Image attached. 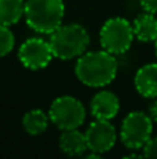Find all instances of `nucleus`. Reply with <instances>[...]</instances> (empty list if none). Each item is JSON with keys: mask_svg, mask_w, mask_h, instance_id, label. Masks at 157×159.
Wrapping results in <instances>:
<instances>
[{"mask_svg": "<svg viewBox=\"0 0 157 159\" xmlns=\"http://www.w3.org/2000/svg\"><path fill=\"white\" fill-rule=\"evenodd\" d=\"M117 59L104 49L85 52L78 57L75 64L77 78L91 88H102L111 84L117 75Z\"/></svg>", "mask_w": 157, "mask_h": 159, "instance_id": "1", "label": "nucleus"}, {"mask_svg": "<svg viewBox=\"0 0 157 159\" xmlns=\"http://www.w3.org/2000/svg\"><path fill=\"white\" fill-rule=\"evenodd\" d=\"M66 6L63 0H27L25 22L32 31L50 35L63 24Z\"/></svg>", "mask_w": 157, "mask_h": 159, "instance_id": "2", "label": "nucleus"}, {"mask_svg": "<svg viewBox=\"0 0 157 159\" xmlns=\"http://www.w3.org/2000/svg\"><path fill=\"white\" fill-rule=\"evenodd\" d=\"M91 42L88 31L79 24H61L50 34L49 43L56 59L71 60L86 52Z\"/></svg>", "mask_w": 157, "mask_h": 159, "instance_id": "3", "label": "nucleus"}, {"mask_svg": "<svg viewBox=\"0 0 157 159\" xmlns=\"http://www.w3.org/2000/svg\"><path fill=\"white\" fill-rule=\"evenodd\" d=\"M135 38L134 27L127 18L114 17L103 24L100 30V45L113 55H122L131 48Z\"/></svg>", "mask_w": 157, "mask_h": 159, "instance_id": "4", "label": "nucleus"}, {"mask_svg": "<svg viewBox=\"0 0 157 159\" xmlns=\"http://www.w3.org/2000/svg\"><path fill=\"white\" fill-rule=\"evenodd\" d=\"M49 119L60 130L79 129L85 123L86 110L79 99L63 95L52 102L49 109Z\"/></svg>", "mask_w": 157, "mask_h": 159, "instance_id": "5", "label": "nucleus"}, {"mask_svg": "<svg viewBox=\"0 0 157 159\" xmlns=\"http://www.w3.org/2000/svg\"><path fill=\"white\" fill-rule=\"evenodd\" d=\"M153 123L149 115L141 110H134L124 117L121 124L120 137L128 149H142L152 138Z\"/></svg>", "mask_w": 157, "mask_h": 159, "instance_id": "6", "label": "nucleus"}, {"mask_svg": "<svg viewBox=\"0 0 157 159\" xmlns=\"http://www.w3.org/2000/svg\"><path fill=\"white\" fill-rule=\"evenodd\" d=\"M54 57L49 41L43 38H28L18 49V59L22 66L29 70H42L49 66Z\"/></svg>", "mask_w": 157, "mask_h": 159, "instance_id": "7", "label": "nucleus"}, {"mask_svg": "<svg viewBox=\"0 0 157 159\" xmlns=\"http://www.w3.org/2000/svg\"><path fill=\"white\" fill-rule=\"evenodd\" d=\"M88 149L95 154H106L108 152L117 141V131L110 120L95 119L85 131Z\"/></svg>", "mask_w": 157, "mask_h": 159, "instance_id": "8", "label": "nucleus"}, {"mask_svg": "<svg viewBox=\"0 0 157 159\" xmlns=\"http://www.w3.org/2000/svg\"><path fill=\"white\" fill-rule=\"evenodd\" d=\"M120 110V101L111 91H100L95 93L91 101V113L95 119L111 120Z\"/></svg>", "mask_w": 157, "mask_h": 159, "instance_id": "9", "label": "nucleus"}, {"mask_svg": "<svg viewBox=\"0 0 157 159\" xmlns=\"http://www.w3.org/2000/svg\"><path fill=\"white\" fill-rule=\"evenodd\" d=\"M134 84L139 95L149 99L157 98V63H149L138 69Z\"/></svg>", "mask_w": 157, "mask_h": 159, "instance_id": "10", "label": "nucleus"}, {"mask_svg": "<svg viewBox=\"0 0 157 159\" xmlns=\"http://www.w3.org/2000/svg\"><path fill=\"white\" fill-rule=\"evenodd\" d=\"M58 145L61 152L67 157H79L88 149L85 133H81L78 129L63 130Z\"/></svg>", "mask_w": 157, "mask_h": 159, "instance_id": "11", "label": "nucleus"}, {"mask_svg": "<svg viewBox=\"0 0 157 159\" xmlns=\"http://www.w3.org/2000/svg\"><path fill=\"white\" fill-rule=\"evenodd\" d=\"M135 38L141 42H153L157 39V18L153 13L139 14L132 22Z\"/></svg>", "mask_w": 157, "mask_h": 159, "instance_id": "12", "label": "nucleus"}, {"mask_svg": "<svg viewBox=\"0 0 157 159\" xmlns=\"http://www.w3.org/2000/svg\"><path fill=\"white\" fill-rule=\"evenodd\" d=\"M25 16L24 0H0V24L11 27Z\"/></svg>", "mask_w": 157, "mask_h": 159, "instance_id": "13", "label": "nucleus"}, {"mask_svg": "<svg viewBox=\"0 0 157 159\" xmlns=\"http://www.w3.org/2000/svg\"><path fill=\"white\" fill-rule=\"evenodd\" d=\"M49 120V113H45L40 109H32L22 117V127L28 134L39 135L46 131Z\"/></svg>", "mask_w": 157, "mask_h": 159, "instance_id": "14", "label": "nucleus"}, {"mask_svg": "<svg viewBox=\"0 0 157 159\" xmlns=\"http://www.w3.org/2000/svg\"><path fill=\"white\" fill-rule=\"evenodd\" d=\"M15 39L14 34L11 32L10 27L0 24V57H4L13 50Z\"/></svg>", "mask_w": 157, "mask_h": 159, "instance_id": "15", "label": "nucleus"}, {"mask_svg": "<svg viewBox=\"0 0 157 159\" xmlns=\"http://www.w3.org/2000/svg\"><path fill=\"white\" fill-rule=\"evenodd\" d=\"M142 149H143V157L157 158V137L150 138Z\"/></svg>", "mask_w": 157, "mask_h": 159, "instance_id": "16", "label": "nucleus"}, {"mask_svg": "<svg viewBox=\"0 0 157 159\" xmlns=\"http://www.w3.org/2000/svg\"><path fill=\"white\" fill-rule=\"evenodd\" d=\"M139 3H141L142 8L147 13H157V0H139Z\"/></svg>", "mask_w": 157, "mask_h": 159, "instance_id": "17", "label": "nucleus"}, {"mask_svg": "<svg viewBox=\"0 0 157 159\" xmlns=\"http://www.w3.org/2000/svg\"><path fill=\"white\" fill-rule=\"evenodd\" d=\"M149 116L152 117L153 121H156L157 123V98L155 102H152L149 106Z\"/></svg>", "mask_w": 157, "mask_h": 159, "instance_id": "18", "label": "nucleus"}, {"mask_svg": "<svg viewBox=\"0 0 157 159\" xmlns=\"http://www.w3.org/2000/svg\"><path fill=\"white\" fill-rule=\"evenodd\" d=\"M141 157V155H136L135 152H134V154H129V155H125V158H139Z\"/></svg>", "mask_w": 157, "mask_h": 159, "instance_id": "19", "label": "nucleus"}, {"mask_svg": "<svg viewBox=\"0 0 157 159\" xmlns=\"http://www.w3.org/2000/svg\"><path fill=\"white\" fill-rule=\"evenodd\" d=\"M155 52H156V57H157V39L155 41Z\"/></svg>", "mask_w": 157, "mask_h": 159, "instance_id": "20", "label": "nucleus"}]
</instances>
